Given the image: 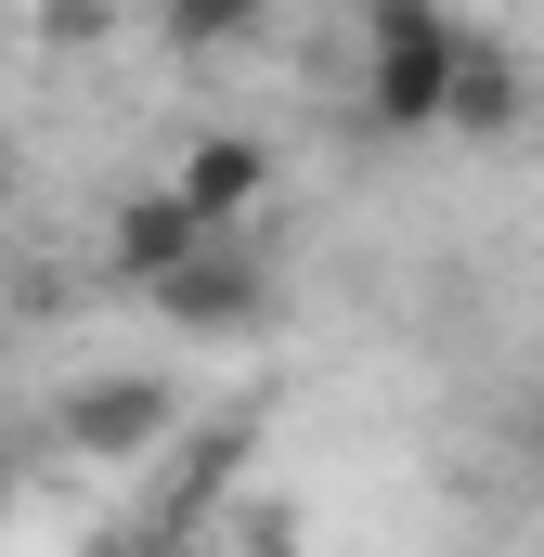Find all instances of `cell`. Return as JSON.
<instances>
[{
  "label": "cell",
  "instance_id": "cell-8",
  "mask_svg": "<svg viewBox=\"0 0 544 557\" xmlns=\"http://www.w3.org/2000/svg\"><path fill=\"white\" fill-rule=\"evenodd\" d=\"M104 13H118V0H52V39H91Z\"/></svg>",
  "mask_w": 544,
  "mask_h": 557
},
{
  "label": "cell",
  "instance_id": "cell-9",
  "mask_svg": "<svg viewBox=\"0 0 544 557\" xmlns=\"http://www.w3.org/2000/svg\"><path fill=\"white\" fill-rule=\"evenodd\" d=\"M0 493H13V454H0Z\"/></svg>",
  "mask_w": 544,
  "mask_h": 557
},
{
  "label": "cell",
  "instance_id": "cell-2",
  "mask_svg": "<svg viewBox=\"0 0 544 557\" xmlns=\"http://www.w3.org/2000/svg\"><path fill=\"white\" fill-rule=\"evenodd\" d=\"M182 441V389L169 376H78L52 403V454L65 467H131V454H169Z\"/></svg>",
  "mask_w": 544,
  "mask_h": 557
},
{
  "label": "cell",
  "instance_id": "cell-5",
  "mask_svg": "<svg viewBox=\"0 0 544 557\" xmlns=\"http://www.w3.org/2000/svg\"><path fill=\"white\" fill-rule=\"evenodd\" d=\"M169 182H182V195H195V208H208V221L234 234V221H247V208L272 195V156H260L247 131H208L195 156H182V169H169Z\"/></svg>",
  "mask_w": 544,
  "mask_h": 557
},
{
  "label": "cell",
  "instance_id": "cell-1",
  "mask_svg": "<svg viewBox=\"0 0 544 557\" xmlns=\"http://www.w3.org/2000/svg\"><path fill=\"white\" fill-rule=\"evenodd\" d=\"M454 65H467V26L441 0H363V117L403 131H454Z\"/></svg>",
  "mask_w": 544,
  "mask_h": 557
},
{
  "label": "cell",
  "instance_id": "cell-6",
  "mask_svg": "<svg viewBox=\"0 0 544 557\" xmlns=\"http://www.w3.org/2000/svg\"><path fill=\"white\" fill-rule=\"evenodd\" d=\"M532 117V78H519V52L506 39H467V65H454V131L467 143H493V131H519Z\"/></svg>",
  "mask_w": 544,
  "mask_h": 557
},
{
  "label": "cell",
  "instance_id": "cell-3",
  "mask_svg": "<svg viewBox=\"0 0 544 557\" xmlns=\"http://www.w3.org/2000/svg\"><path fill=\"white\" fill-rule=\"evenodd\" d=\"M156 311H169V337H247V324H272V260L247 234H208L182 273L156 285Z\"/></svg>",
  "mask_w": 544,
  "mask_h": 557
},
{
  "label": "cell",
  "instance_id": "cell-7",
  "mask_svg": "<svg viewBox=\"0 0 544 557\" xmlns=\"http://www.w3.org/2000/svg\"><path fill=\"white\" fill-rule=\"evenodd\" d=\"M272 0H156V26H169V52H234L247 26H260Z\"/></svg>",
  "mask_w": 544,
  "mask_h": 557
},
{
  "label": "cell",
  "instance_id": "cell-4",
  "mask_svg": "<svg viewBox=\"0 0 544 557\" xmlns=\"http://www.w3.org/2000/svg\"><path fill=\"white\" fill-rule=\"evenodd\" d=\"M208 234H221V221H208V208H195L182 182H143V195H118V221H104V273L156 298V285L182 273V260H195Z\"/></svg>",
  "mask_w": 544,
  "mask_h": 557
}]
</instances>
